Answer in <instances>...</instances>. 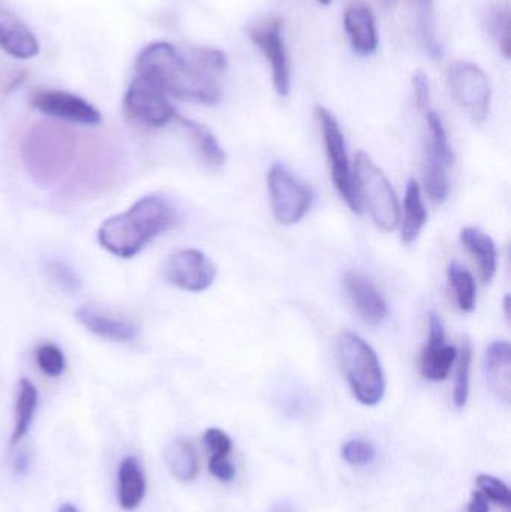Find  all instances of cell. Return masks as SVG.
<instances>
[{"instance_id":"cell-1","label":"cell","mask_w":511,"mask_h":512,"mask_svg":"<svg viewBox=\"0 0 511 512\" xmlns=\"http://www.w3.org/2000/svg\"><path fill=\"white\" fill-rule=\"evenodd\" d=\"M135 71L155 81L168 96L215 105L221 98L218 77L227 71V57L216 48L195 47L183 53L170 42H153L138 54Z\"/></svg>"},{"instance_id":"cell-2","label":"cell","mask_w":511,"mask_h":512,"mask_svg":"<svg viewBox=\"0 0 511 512\" xmlns=\"http://www.w3.org/2000/svg\"><path fill=\"white\" fill-rule=\"evenodd\" d=\"M177 222L179 213L167 197L147 195L128 212L107 219L99 228L98 240L110 254L132 258L153 239L176 227Z\"/></svg>"},{"instance_id":"cell-3","label":"cell","mask_w":511,"mask_h":512,"mask_svg":"<svg viewBox=\"0 0 511 512\" xmlns=\"http://www.w3.org/2000/svg\"><path fill=\"white\" fill-rule=\"evenodd\" d=\"M78 149V137L71 128L57 123H39L24 137L21 159L33 182L51 186L59 183L74 167Z\"/></svg>"},{"instance_id":"cell-4","label":"cell","mask_w":511,"mask_h":512,"mask_svg":"<svg viewBox=\"0 0 511 512\" xmlns=\"http://www.w3.org/2000/svg\"><path fill=\"white\" fill-rule=\"evenodd\" d=\"M338 364L362 405L375 406L386 393V376L371 345L353 331H342L336 342Z\"/></svg>"},{"instance_id":"cell-5","label":"cell","mask_w":511,"mask_h":512,"mask_svg":"<svg viewBox=\"0 0 511 512\" xmlns=\"http://www.w3.org/2000/svg\"><path fill=\"white\" fill-rule=\"evenodd\" d=\"M353 177L362 209H368L372 221L381 231H395L401 222L398 195L386 174L372 161L368 153H357Z\"/></svg>"},{"instance_id":"cell-6","label":"cell","mask_w":511,"mask_h":512,"mask_svg":"<svg viewBox=\"0 0 511 512\" xmlns=\"http://www.w3.org/2000/svg\"><path fill=\"white\" fill-rule=\"evenodd\" d=\"M315 116H317L318 123H320L330 174H332L336 191L339 192L342 200L348 204L351 212L362 213V204H360L359 197H357L353 171H351L350 161H348L344 132H342L336 117L327 108H315Z\"/></svg>"},{"instance_id":"cell-7","label":"cell","mask_w":511,"mask_h":512,"mask_svg":"<svg viewBox=\"0 0 511 512\" xmlns=\"http://www.w3.org/2000/svg\"><path fill=\"white\" fill-rule=\"evenodd\" d=\"M117 159L110 146L92 143L78 156L77 168L66 183L69 198H87L104 192L116 176Z\"/></svg>"},{"instance_id":"cell-8","label":"cell","mask_w":511,"mask_h":512,"mask_svg":"<svg viewBox=\"0 0 511 512\" xmlns=\"http://www.w3.org/2000/svg\"><path fill=\"white\" fill-rule=\"evenodd\" d=\"M267 189L273 216L281 225L299 224L311 209V188L279 162L273 164L267 174Z\"/></svg>"},{"instance_id":"cell-9","label":"cell","mask_w":511,"mask_h":512,"mask_svg":"<svg viewBox=\"0 0 511 512\" xmlns=\"http://www.w3.org/2000/svg\"><path fill=\"white\" fill-rule=\"evenodd\" d=\"M450 93L474 122H485L491 110L492 89L488 75L476 63L455 62L447 74Z\"/></svg>"},{"instance_id":"cell-10","label":"cell","mask_w":511,"mask_h":512,"mask_svg":"<svg viewBox=\"0 0 511 512\" xmlns=\"http://www.w3.org/2000/svg\"><path fill=\"white\" fill-rule=\"evenodd\" d=\"M125 111L135 122L152 128H161L176 117L177 111L168 101V95L149 78L135 74L126 90Z\"/></svg>"},{"instance_id":"cell-11","label":"cell","mask_w":511,"mask_h":512,"mask_svg":"<svg viewBox=\"0 0 511 512\" xmlns=\"http://www.w3.org/2000/svg\"><path fill=\"white\" fill-rule=\"evenodd\" d=\"M249 38L263 51L272 71L273 86L278 95H290V63H288L287 48L282 35V21L276 17L258 21L249 29Z\"/></svg>"},{"instance_id":"cell-12","label":"cell","mask_w":511,"mask_h":512,"mask_svg":"<svg viewBox=\"0 0 511 512\" xmlns=\"http://www.w3.org/2000/svg\"><path fill=\"white\" fill-rule=\"evenodd\" d=\"M168 283L188 292H201L215 282L218 268L215 262L197 249H183L167 259L164 267Z\"/></svg>"},{"instance_id":"cell-13","label":"cell","mask_w":511,"mask_h":512,"mask_svg":"<svg viewBox=\"0 0 511 512\" xmlns=\"http://www.w3.org/2000/svg\"><path fill=\"white\" fill-rule=\"evenodd\" d=\"M33 108L66 122L81 123V125H98L101 113L92 104L74 93L63 90H39L33 93Z\"/></svg>"},{"instance_id":"cell-14","label":"cell","mask_w":511,"mask_h":512,"mask_svg":"<svg viewBox=\"0 0 511 512\" xmlns=\"http://www.w3.org/2000/svg\"><path fill=\"white\" fill-rule=\"evenodd\" d=\"M458 358V349L446 343L443 321L435 312L429 313V340L420 357V372L428 381L447 379Z\"/></svg>"},{"instance_id":"cell-15","label":"cell","mask_w":511,"mask_h":512,"mask_svg":"<svg viewBox=\"0 0 511 512\" xmlns=\"http://www.w3.org/2000/svg\"><path fill=\"white\" fill-rule=\"evenodd\" d=\"M344 288L348 300L366 324L378 325L387 318L386 300L371 280L359 273H347Z\"/></svg>"},{"instance_id":"cell-16","label":"cell","mask_w":511,"mask_h":512,"mask_svg":"<svg viewBox=\"0 0 511 512\" xmlns=\"http://www.w3.org/2000/svg\"><path fill=\"white\" fill-rule=\"evenodd\" d=\"M0 48L15 59H32L39 53V42L32 30L3 3H0Z\"/></svg>"},{"instance_id":"cell-17","label":"cell","mask_w":511,"mask_h":512,"mask_svg":"<svg viewBox=\"0 0 511 512\" xmlns=\"http://www.w3.org/2000/svg\"><path fill=\"white\" fill-rule=\"evenodd\" d=\"M344 26L351 45L357 53L369 56L377 51V21L368 6L357 3L347 8L344 14Z\"/></svg>"},{"instance_id":"cell-18","label":"cell","mask_w":511,"mask_h":512,"mask_svg":"<svg viewBox=\"0 0 511 512\" xmlns=\"http://www.w3.org/2000/svg\"><path fill=\"white\" fill-rule=\"evenodd\" d=\"M75 318L96 336L113 340V342H131L138 336V328L131 322L113 318V316L99 312L93 307H80L75 312Z\"/></svg>"},{"instance_id":"cell-19","label":"cell","mask_w":511,"mask_h":512,"mask_svg":"<svg viewBox=\"0 0 511 512\" xmlns=\"http://www.w3.org/2000/svg\"><path fill=\"white\" fill-rule=\"evenodd\" d=\"M486 376L489 387L498 399L509 405L511 399V346L509 342L497 340L486 352Z\"/></svg>"},{"instance_id":"cell-20","label":"cell","mask_w":511,"mask_h":512,"mask_svg":"<svg viewBox=\"0 0 511 512\" xmlns=\"http://www.w3.org/2000/svg\"><path fill=\"white\" fill-rule=\"evenodd\" d=\"M462 246L473 256L479 265L480 277L483 283L492 282L498 268V251L491 236L476 227H467L461 231Z\"/></svg>"},{"instance_id":"cell-21","label":"cell","mask_w":511,"mask_h":512,"mask_svg":"<svg viewBox=\"0 0 511 512\" xmlns=\"http://www.w3.org/2000/svg\"><path fill=\"white\" fill-rule=\"evenodd\" d=\"M119 505L123 511H134L146 496L147 481L135 457H126L119 466Z\"/></svg>"},{"instance_id":"cell-22","label":"cell","mask_w":511,"mask_h":512,"mask_svg":"<svg viewBox=\"0 0 511 512\" xmlns=\"http://www.w3.org/2000/svg\"><path fill=\"white\" fill-rule=\"evenodd\" d=\"M428 222V210L423 201L419 183L408 180L404 200V219H402L401 239L405 245H411L419 239L420 233Z\"/></svg>"},{"instance_id":"cell-23","label":"cell","mask_w":511,"mask_h":512,"mask_svg":"<svg viewBox=\"0 0 511 512\" xmlns=\"http://www.w3.org/2000/svg\"><path fill=\"white\" fill-rule=\"evenodd\" d=\"M174 119L191 135L192 143H194L198 155L201 156V159H203L209 167L219 168L221 165L225 164L227 156H225L224 149H222L221 144H219V141L216 140L215 135H213V132L210 131L207 126H204L203 123L186 119V117L180 116V114H176Z\"/></svg>"},{"instance_id":"cell-24","label":"cell","mask_w":511,"mask_h":512,"mask_svg":"<svg viewBox=\"0 0 511 512\" xmlns=\"http://www.w3.org/2000/svg\"><path fill=\"white\" fill-rule=\"evenodd\" d=\"M36 405H38V391L35 385L29 379H20L17 403H15V426L9 441L11 447H15L29 432Z\"/></svg>"},{"instance_id":"cell-25","label":"cell","mask_w":511,"mask_h":512,"mask_svg":"<svg viewBox=\"0 0 511 512\" xmlns=\"http://www.w3.org/2000/svg\"><path fill=\"white\" fill-rule=\"evenodd\" d=\"M165 462L173 477L179 481L194 480L200 469L197 451L186 439H177L167 448Z\"/></svg>"},{"instance_id":"cell-26","label":"cell","mask_w":511,"mask_h":512,"mask_svg":"<svg viewBox=\"0 0 511 512\" xmlns=\"http://www.w3.org/2000/svg\"><path fill=\"white\" fill-rule=\"evenodd\" d=\"M447 277H449L459 309L465 313L473 312L476 309L477 300L476 280H474L473 274L464 265L455 261L447 268Z\"/></svg>"},{"instance_id":"cell-27","label":"cell","mask_w":511,"mask_h":512,"mask_svg":"<svg viewBox=\"0 0 511 512\" xmlns=\"http://www.w3.org/2000/svg\"><path fill=\"white\" fill-rule=\"evenodd\" d=\"M426 122H428L429 140L428 156L437 159L447 168L453 167L455 164V153L450 147L449 137H447L446 128H444L443 120L435 113L434 110L426 111Z\"/></svg>"},{"instance_id":"cell-28","label":"cell","mask_w":511,"mask_h":512,"mask_svg":"<svg viewBox=\"0 0 511 512\" xmlns=\"http://www.w3.org/2000/svg\"><path fill=\"white\" fill-rule=\"evenodd\" d=\"M413 3L417 12V29H419L423 47L434 59H438L443 56V48H441L437 32H435L432 0H413Z\"/></svg>"},{"instance_id":"cell-29","label":"cell","mask_w":511,"mask_h":512,"mask_svg":"<svg viewBox=\"0 0 511 512\" xmlns=\"http://www.w3.org/2000/svg\"><path fill=\"white\" fill-rule=\"evenodd\" d=\"M425 188L432 203L438 204V206L446 203L449 198L450 183L447 167L431 156H426Z\"/></svg>"},{"instance_id":"cell-30","label":"cell","mask_w":511,"mask_h":512,"mask_svg":"<svg viewBox=\"0 0 511 512\" xmlns=\"http://www.w3.org/2000/svg\"><path fill=\"white\" fill-rule=\"evenodd\" d=\"M456 360H458V367H456L453 400H455L456 408L462 409L467 405L468 396H470L471 364H473V345L468 337H465Z\"/></svg>"},{"instance_id":"cell-31","label":"cell","mask_w":511,"mask_h":512,"mask_svg":"<svg viewBox=\"0 0 511 512\" xmlns=\"http://www.w3.org/2000/svg\"><path fill=\"white\" fill-rule=\"evenodd\" d=\"M489 30L492 36L497 41L501 53L506 59L510 57L511 42H510V11L507 6H500L494 9L488 18Z\"/></svg>"},{"instance_id":"cell-32","label":"cell","mask_w":511,"mask_h":512,"mask_svg":"<svg viewBox=\"0 0 511 512\" xmlns=\"http://www.w3.org/2000/svg\"><path fill=\"white\" fill-rule=\"evenodd\" d=\"M342 459L351 466H362L371 465L377 457V450L371 442L365 441V439H353V441L345 442L342 447Z\"/></svg>"},{"instance_id":"cell-33","label":"cell","mask_w":511,"mask_h":512,"mask_svg":"<svg viewBox=\"0 0 511 512\" xmlns=\"http://www.w3.org/2000/svg\"><path fill=\"white\" fill-rule=\"evenodd\" d=\"M36 361H38L39 369L50 376V378H57L62 375L66 367L65 355L53 343H45L41 345L36 351Z\"/></svg>"},{"instance_id":"cell-34","label":"cell","mask_w":511,"mask_h":512,"mask_svg":"<svg viewBox=\"0 0 511 512\" xmlns=\"http://www.w3.org/2000/svg\"><path fill=\"white\" fill-rule=\"evenodd\" d=\"M45 271H47L48 277L63 291L74 292V294L80 291V277L65 262L59 261V259H51L45 265Z\"/></svg>"},{"instance_id":"cell-35","label":"cell","mask_w":511,"mask_h":512,"mask_svg":"<svg viewBox=\"0 0 511 512\" xmlns=\"http://www.w3.org/2000/svg\"><path fill=\"white\" fill-rule=\"evenodd\" d=\"M477 486H479L480 492L489 499L494 501L495 504L503 505L504 508L511 507V495L509 486L500 478L494 477V475L480 474L477 477Z\"/></svg>"},{"instance_id":"cell-36","label":"cell","mask_w":511,"mask_h":512,"mask_svg":"<svg viewBox=\"0 0 511 512\" xmlns=\"http://www.w3.org/2000/svg\"><path fill=\"white\" fill-rule=\"evenodd\" d=\"M204 445L209 450L210 457H230L233 451V441L224 430L207 429L203 436Z\"/></svg>"},{"instance_id":"cell-37","label":"cell","mask_w":511,"mask_h":512,"mask_svg":"<svg viewBox=\"0 0 511 512\" xmlns=\"http://www.w3.org/2000/svg\"><path fill=\"white\" fill-rule=\"evenodd\" d=\"M414 98L420 111L431 110V89H429V80L425 72L417 71L413 77Z\"/></svg>"},{"instance_id":"cell-38","label":"cell","mask_w":511,"mask_h":512,"mask_svg":"<svg viewBox=\"0 0 511 512\" xmlns=\"http://www.w3.org/2000/svg\"><path fill=\"white\" fill-rule=\"evenodd\" d=\"M209 472L224 483H230L236 477V468L230 462V457H210Z\"/></svg>"},{"instance_id":"cell-39","label":"cell","mask_w":511,"mask_h":512,"mask_svg":"<svg viewBox=\"0 0 511 512\" xmlns=\"http://www.w3.org/2000/svg\"><path fill=\"white\" fill-rule=\"evenodd\" d=\"M468 512H489V499L483 495L480 490L473 492L470 504H468Z\"/></svg>"},{"instance_id":"cell-40","label":"cell","mask_w":511,"mask_h":512,"mask_svg":"<svg viewBox=\"0 0 511 512\" xmlns=\"http://www.w3.org/2000/svg\"><path fill=\"white\" fill-rule=\"evenodd\" d=\"M270 512H296L294 511V508L291 507L290 504H287V502H279V504H276L275 507L272 508V511Z\"/></svg>"},{"instance_id":"cell-41","label":"cell","mask_w":511,"mask_h":512,"mask_svg":"<svg viewBox=\"0 0 511 512\" xmlns=\"http://www.w3.org/2000/svg\"><path fill=\"white\" fill-rule=\"evenodd\" d=\"M57 512H80L77 510V508L74 507V505L71 504H63L62 507L59 508V511Z\"/></svg>"},{"instance_id":"cell-42","label":"cell","mask_w":511,"mask_h":512,"mask_svg":"<svg viewBox=\"0 0 511 512\" xmlns=\"http://www.w3.org/2000/svg\"><path fill=\"white\" fill-rule=\"evenodd\" d=\"M509 307H510V295H506V298H504V310H506V318L507 319H510Z\"/></svg>"},{"instance_id":"cell-43","label":"cell","mask_w":511,"mask_h":512,"mask_svg":"<svg viewBox=\"0 0 511 512\" xmlns=\"http://www.w3.org/2000/svg\"><path fill=\"white\" fill-rule=\"evenodd\" d=\"M318 2H320L321 5H329V3L332 2V0H318Z\"/></svg>"}]
</instances>
